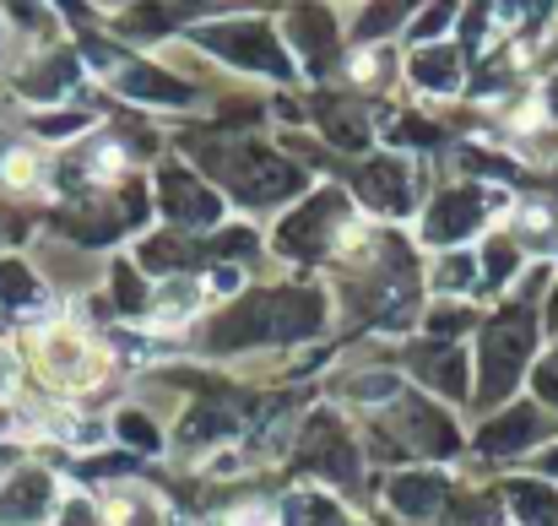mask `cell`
I'll list each match as a JSON object with an SVG mask.
<instances>
[{"label": "cell", "mask_w": 558, "mask_h": 526, "mask_svg": "<svg viewBox=\"0 0 558 526\" xmlns=\"http://www.w3.org/2000/svg\"><path fill=\"white\" fill-rule=\"evenodd\" d=\"M38 363H44V374L65 380V391H82V385L98 380L104 352L93 348V343H82V337H44L38 343Z\"/></svg>", "instance_id": "obj_1"}, {"label": "cell", "mask_w": 558, "mask_h": 526, "mask_svg": "<svg viewBox=\"0 0 558 526\" xmlns=\"http://www.w3.org/2000/svg\"><path fill=\"white\" fill-rule=\"evenodd\" d=\"M33 169H38L33 153H11V158H5V179H11V184H33Z\"/></svg>", "instance_id": "obj_2"}, {"label": "cell", "mask_w": 558, "mask_h": 526, "mask_svg": "<svg viewBox=\"0 0 558 526\" xmlns=\"http://www.w3.org/2000/svg\"><path fill=\"white\" fill-rule=\"evenodd\" d=\"M228 526H271V511H239Z\"/></svg>", "instance_id": "obj_3"}, {"label": "cell", "mask_w": 558, "mask_h": 526, "mask_svg": "<svg viewBox=\"0 0 558 526\" xmlns=\"http://www.w3.org/2000/svg\"><path fill=\"white\" fill-rule=\"evenodd\" d=\"M0 385H11V358H0Z\"/></svg>", "instance_id": "obj_4"}]
</instances>
